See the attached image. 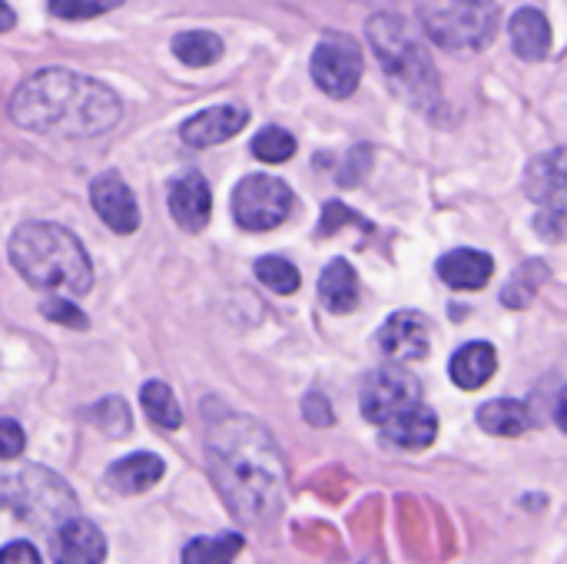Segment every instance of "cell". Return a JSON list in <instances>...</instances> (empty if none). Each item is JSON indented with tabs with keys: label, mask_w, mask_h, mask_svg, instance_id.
Wrapping results in <instances>:
<instances>
[{
	"label": "cell",
	"mask_w": 567,
	"mask_h": 564,
	"mask_svg": "<svg viewBox=\"0 0 567 564\" xmlns=\"http://www.w3.org/2000/svg\"><path fill=\"white\" fill-rule=\"evenodd\" d=\"M429 37L445 50H482L495 40L498 3L495 0H452L425 13Z\"/></svg>",
	"instance_id": "6"
},
{
	"label": "cell",
	"mask_w": 567,
	"mask_h": 564,
	"mask_svg": "<svg viewBox=\"0 0 567 564\" xmlns=\"http://www.w3.org/2000/svg\"><path fill=\"white\" fill-rule=\"evenodd\" d=\"M289 213H292V189L279 176L249 173L233 189V216L249 233L276 229L289 219Z\"/></svg>",
	"instance_id": "7"
},
{
	"label": "cell",
	"mask_w": 567,
	"mask_h": 564,
	"mask_svg": "<svg viewBox=\"0 0 567 564\" xmlns=\"http://www.w3.org/2000/svg\"><path fill=\"white\" fill-rule=\"evenodd\" d=\"M342 219H346V223H359V216H355L352 209H346L342 203H329L326 213H322V236H326V233H336Z\"/></svg>",
	"instance_id": "35"
},
{
	"label": "cell",
	"mask_w": 567,
	"mask_h": 564,
	"mask_svg": "<svg viewBox=\"0 0 567 564\" xmlns=\"http://www.w3.org/2000/svg\"><path fill=\"white\" fill-rule=\"evenodd\" d=\"M173 53L186 66H209L223 57V40L209 30H186L173 37Z\"/></svg>",
	"instance_id": "23"
},
{
	"label": "cell",
	"mask_w": 567,
	"mask_h": 564,
	"mask_svg": "<svg viewBox=\"0 0 567 564\" xmlns=\"http://www.w3.org/2000/svg\"><path fill=\"white\" fill-rule=\"evenodd\" d=\"M123 0H50V13L60 17V20H90V17H100L113 7H120Z\"/></svg>",
	"instance_id": "30"
},
{
	"label": "cell",
	"mask_w": 567,
	"mask_h": 564,
	"mask_svg": "<svg viewBox=\"0 0 567 564\" xmlns=\"http://www.w3.org/2000/svg\"><path fill=\"white\" fill-rule=\"evenodd\" d=\"M312 80L322 93L346 100L362 80V53L349 33H326L312 53Z\"/></svg>",
	"instance_id": "8"
},
{
	"label": "cell",
	"mask_w": 567,
	"mask_h": 564,
	"mask_svg": "<svg viewBox=\"0 0 567 564\" xmlns=\"http://www.w3.org/2000/svg\"><path fill=\"white\" fill-rule=\"evenodd\" d=\"M302 416H306L316 429H322V425H332V422H336L332 406H329V399H326L322 392H309V396L302 399Z\"/></svg>",
	"instance_id": "33"
},
{
	"label": "cell",
	"mask_w": 567,
	"mask_h": 564,
	"mask_svg": "<svg viewBox=\"0 0 567 564\" xmlns=\"http://www.w3.org/2000/svg\"><path fill=\"white\" fill-rule=\"evenodd\" d=\"M359 402H362V416H365L369 422L382 425V422L395 419L399 412L419 406V402H422V386H419V379H415L405 366L389 362V366L375 369V372L365 379L362 399H359Z\"/></svg>",
	"instance_id": "9"
},
{
	"label": "cell",
	"mask_w": 567,
	"mask_h": 564,
	"mask_svg": "<svg viewBox=\"0 0 567 564\" xmlns=\"http://www.w3.org/2000/svg\"><path fill=\"white\" fill-rule=\"evenodd\" d=\"M365 564H379V562H365Z\"/></svg>",
	"instance_id": "39"
},
{
	"label": "cell",
	"mask_w": 567,
	"mask_h": 564,
	"mask_svg": "<svg viewBox=\"0 0 567 564\" xmlns=\"http://www.w3.org/2000/svg\"><path fill=\"white\" fill-rule=\"evenodd\" d=\"M512 47L522 60H545L551 50V23L542 10L522 7L512 17Z\"/></svg>",
	"instance_id": "20"
},
{
	"label": "cell",
	"mask_w": 567,
	"mask_h": 564,
	"mask_svg": "<svg viewBox=\"0 0 567 564\" xmlns=\"http://www.w3.org/2000/svg\"><path fill=\"white\" fill-rule=\"evenodd\" d=\"M13 23H17V17H13V10H10V7H7L3 0H0V33H7V30H10Z\"/></svg>",
	"instance_id": "38"
},
{
	"label": "cell",
	"mask_w": 567,
	"mask_h": 564,
	"mask_svg": "<svg viewBox=\"0 0 567 564\" xmlns=\"http://www.w3.org/2000/svg\"><path fill=\"white\" fill-rule=\"evenodd\" d=\"M243 535H213V539H196L183 548V564H233L243 552Z\"/></svg>",
	"instance_id": "24"
},
{
	"label": "cell",
	"mask_w": 567,
	"mask_h": 564,
	"mask_svg": "<svg viewBox=\"0 0 567 564\" xmlns=\"http://www.w3.org/2000/svg\"><path fill=\"white\" fill-rule=\"evenodd\" d=\"M478 425L502 439H518L532 429V412L515 399H495L478 409Z\"/></svg>",
	"instance_id": "22"
},
{
	"label": "cell",
	"mask_w": 567,
	"mask_h": 564,
	"mask_svg": "<svg viewBox=\"0 0 567 564\" xmlns=\"http://www.w3.org/2000/svg\"><path fill=\"white\" fill-rule=\"evenodd\" d=\"M27 445V435L23 429L13 422V419H0V462H10L23 452Z\"/></svg>",
	"instance_id": "31"
},
{
	"label": "cell",
	"mask_w": 567,
	"mask_h": 564,
	"mask_svg": "<svg viewBox=\"0 0 567 564\" xmlns=\"http://www.w3.org/2000/svg\"><path fill=\"white\" fill-rule=\"evenodd\" d=\"M90 422L100 425L106 435H126L130 432V412H126L123 399H103L100 406H93Z\"/></svg>",
	"instance_id": "29"
},
{
	"label": "cell",
	"mask_w": 567,
	"mask_h": 564,
	"mask_svg": "<svg viewBox=\"0 0 567 564\" xmlns=\"http://www.w3.org/2000/svg\"><path fill=\"white\" fill-rule=\"evenodd\" d=\"M369 43L402 100H409L419 110H432L439 103L442 90H439V73L432 66V57L409 33L402 17L375 13L369 20Z\"/></svg>",
	"instance_id": "4"
},
{
	"label": "cell",
	"mask_w": 567,
	"mask_h": 564,
	"mask_svg": "<svg viewBox=\"0 0 567 564\" xmlns=\"http://www.w3.org/2000/svg\"><path fill=\"white\" fill-rule=\"evenodd\" d=\"M382 435H385L395 449H409V452L429 449V445L435 442V435H439V416L419 402V406L399 412L395 419L382 422Z\"/></svg>",
	"instance_id": "16"
},
{
	"label": "cell",
	"mask_w": 567,
	"mask_h": 564,
	"mask_svg": "<svg viewBox=\"0 0 567 564\" xmlns=\"http://www.w3.org/2000/svg\"><path fill=\"white\" fill-rule=\"evenodd\" d=\"M10 263L37 286L63 296H83L93 286V266L83 243L56 223H27L10 236Z\"/></svg>",
	"instance_id": "3"
},
{
	"label": "cell",
	"mask_w": 567,
	"mask_h": 564,
	"mask_svg": "<svg viewBox=\"0 0 567 564\" xmlns=\"http://www.w3.org/2000/svg\"><path fill=\"white\" fill-rule=\"evenodd\" d=\"M359 156L369 163V160H372V150H369V146H359ZM355 173H362V170H359V166L352 163V156H349V166L342 170V180H339V183H342V186H355V183H359V180H355Z\"/></svg>",
	"instance_id": "37"
},
{
	"label": "cell",
	"mask_w": 567,
	"mask_h": 564,
	"mask_svg": "<svg viewBox=\"0 0 567 564\" xmlns=\"http://www.w3.org/2000/svg\"><path fill=\"white\" fill-rule=\"evenodd\" d=\"M206 459L223 502L239 522L262 525L279 515L286 469L266 425L236 412L216 416L206 432Z\"/></svg>",
	"instance_id": "1"
},
{
	"label": "cell",
	"mask_w": 567,
	"mask_h": 564,
	"mask_svg": "<svg viewBox=\"0 0 567 564\" xmlns=\"http://www.w3.org/2000/svg\"><path fill=\"white\" fill-rule=\"evenodd\" d=\"M256 279L266 289L279 293V296H292L299 289V283H302L299 269L289 259H282V256H262V259H256Z\"/></svg>",
	"instance_id": "27"
},
{
	"label": "cell",
	"mask_w": 567,
	"mask_h": 564,
	"mask_svg": "<svg viewBox=\"0 0 567 564\" xmlns=\"http://www.w3.org/2000/svg\"><path fill=\"white\" fill-rule=\"evenodd\" d=\"M166 465L159 455L153 452H136V455H126L120 459L116 465H110L106 472V482L120 492V495H140L146 489H153L159 479H163Z\"/></svg>",
	"instance_id": "18"
},
{
	"label": "cell",
	"mask_w": 567,
	"mask_h": 564,
	"mask_svg": "<svg viewBox=\"0 0 567 564\" xmlns=\"http://www.w3.org/2000/svg\"><path fill=\"white\" fill-rule=\"evenodd\" d=\"M166 203L173 219L186 229V233H199L209 223L213 213V196H209V183L203 173L189 170L169 180L166 186Z\"/></svg>",
	"instance_id": "12"
},
{
	"label": "cell",
	"mask_w": 567,
	"mask_h": 564,
	"mask_svg": "<svg viewBox=\"0 0 567 564\" xmlns=\"http://www.w3.org/2000/svg\"><path fill=\"white\" fill-rule=\"evenodd\" d=\"M0 492H3L7 509L30 529L53 532L63 522L76 519V499H73L70 485L60 475H53L50 469L27 465V469L7 475L0 482Z\"/></svg>",
	"instance_id": "5"
},
{
	"label": "cell",
	"mask_w": 567,
	"mask_h": 564,
	"mask_svg": "<svg viewBox=\"0 0 567 564\" xmlns=\"http://www.w3.org/2000/svg\"><path fill=\"white\" fill-rule=\"evenodd\" d=\"M0 564H43L40 552L30 542H10L0 548Z\"/></svg>",
	"instance_id": "34"
},
{
	"label": "cell",
	"mask_w": 567,
	"mask_h": 564,
	"mask_svg": "<svg viewBox=\"0 0 567 564\" xmlns=\"http://www.w3.org/2000/svg\"><path fill=\"white\" fill-rule=\"evenodd\" d=\"M246 123H249V113L243 106H209V110L189 116L179 126V136H183V143L206 150V146L233 140Z\"/></svg>",
	"instance_id": "14"
},
{
	"label": "cell",
	"mask_w": 567,
	"mask_h": 564,
	"mask_svg": "<svg viewBox=\"0 0 567 564\" xmlns=\"http://www.w3.org/2000/svg\"><path fill=\"white\" fill-rule=\"evenodd\" d=\"M495 273V259L482 249H455L439 259V276L452 289H482Z\"/></svg>",
	"instance_id": "17"
},
{
	"label": "cell",
	"mask_w": 567,
	"mask_h": 564,
	"mask_svg": "<svg viewBox=\"0 0 567 564\" xmlns=\"http://www.w3.org/2000/svg\"><path fill=\"white\" fill-rule=\"evenodd\" d=\"M525 189L535 203H542L545 213H565L567 180H565V150H551L538 156L525 173Z\"/></svg>",
	"instance_id": "15"
},
{
	"label": "cell",
	"mask_w": 567,
	"mask_h": 564,
	"mask_svg": "<svg viewBox=\"0 0 567 564\" xmlns=\"http://www.w3.org/2000/svg\"><path fill=\"white\" fill-rule=\"evenodd\" d=\"M535 226H538V233H542L545 239L558 243V239H561V229H565V213H545V209H542V216L535 219Z\"/></svg>",
	"instance_id": "36"
},
{
	"label": "cell",
	"mask_w": 567,
	"mask_h": 564,
	"mask_svg": "<svg viewBox=\"0 0 567 564\" xmlns=\"http://www.w3.org/2000/svg\"><path fill=\"white\" fill-rule=\"evenodd\" d=\"M252 153H256V160H262V163H286V160H292V153H296V136L286 133L282 126H266V130L256 133Z\"/></svg>",
	"instance_id": "28"
},
{
	"label": "cell",
	"mask_w": 567,
	"mask_h": 564,
	"mask_svg": "<svg viewBox=\"0 0 567 564\" xmlns=\"http://www.w3.org/2000/svg\"><path fill=\"white\" fill-rule=\"evenodd\" d=\"M319 299L329 312H352L359 302V279L346 259H332L319 276Z\"/></svg>",
	"instance_id": "21"
},
{
	"label": "cell",
	"mask_w": 567,
	"mask_h": 564,
	"mask_svg": "<svg viewBox=\"0 0 567 564\" xmlns=\"http://www.w3.org/2000/svg\"><path fill=\"white\" fill-rule=\"evenodd\" d=\"M50 552L56 564H103L106 539L86 519H70L50 535Z\"/></svg>",
	"instance_id": "13"
},
{
	"label": "cell",
	"mask_w": 567,
	"mask_h": 564,
	"mask_svg": "<svg viewBox=\"0 0 567 564\" xmlns=\"http://www.w3.org/2000/svg\"><path fill=\"white\" fill-rule=\"evenodd\" d=\"M140 402H143V412L150 416V422H156L159 429H179L183 412H179V402H176V396L169 392V386H163V382H146V386L140 389Z\"/></svg>",
	"instance_id": "25"
},
{
	"label": "cell",
	"mask_w": 567,
	"mask_h": 564,
	"mask_svg": "<svg viewBox=\"0 0 567 564\" xmlns=\"http://www.w3.org/2000/svg\"><path fill=\"white\" fill-rule=\"evenodd\" d=\"M43 316L53 319V322H63V326H73V329H86V316L70 306L66 299H47L43 302Z\"/></svg>",
	"instance_id": "32"
},
{
	"label": "cell",
	"mask_w": 567,
	"mask_h": 564,
	"mask_svg": "<svg viewBox=\"0 0 567 564\" xmlns=\"http://www.w3.org/2000/svg\"><path fill=\"white\" fill-rule=\"evenodd\" d=\"M379 346L392 362H419L432 352V322L422 312H395L382 326Z\"/></svg>",
	"instance_id": "10"
},
{
	"label": "cell",
	"mask_w": 567,
	"mask_h": 564,
	"mask_svg": "<svg viewBox=\"0 0 567 564\" xmlns=\"http://www.w3.org/2000/svg\"><path fill=\"white\" fill-rule=\"evenodd\" d=\"M10 120L33 133L50 136H70L86 140L110 133L120 123V100L116 93L73 70H40L30 80H23L10 96Z\"/></svg>",
	"instance_id": "2"
},
{
	"label": "cell",
	"mask_w": 567,
	"mask_h": 564,
	"mask_svg": "<svg viewBox=\"0 0 567 564\" xmlns=\"http://www.w3.org/2000/svg\"><path fill=\"white\" fill-rule=\"evenodd\" d=\"M90 203L96 209V216L113 229V233H136L140 226V206L133 199V189L116 176V173H100L90 183Z\"/></svg>",
	"instance_id": "11"
},
{
	"label": "cell",
	"mask_w": 567,
	"mask_h": 564,
	"mask_svg": "<svg viewBox=\"0 0 567 564\" xmlns=\"http://www.w3.org/2000/svg\"><path fill=\"white\" fill-rule=\"evenodd\" d=\"M545 279H548V266H545V263H525V266L518 269V276L505 286L502 302H505L508 309H525V306H532V299L538 296V289H542Z\"/></svg>",
	"instance_id": "26"
},
{
	"label": "cell",
	"mask_w": 567,
	"mask_h": 564,
	"mask_svg": "<svg viewBox=\"0 0 567 564\" xmlns=\"http://www.w3.org/2000/svg\"><path fill=\"white\" fill-rule=\"evenodd\" d=\"M495 369H498V352H495V346H488V342H468V346H462V349L452 356V366H449L452 382H455L458 389H465V392L482 389V386L495 376Z\"/></svg>",
	"instance_id": "19"
}]
</instances>
